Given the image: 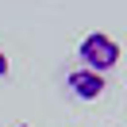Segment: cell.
Returning a JSON list of instances; mask_svg holds the SVG:
<instances>
[{"label":"cell","mask_w":127,"mask_h":127,"mask_svg":"<svg viewBox=\"0 0 127 127\" xmlns=\"http://www.w3.org/2000/svg\"><path fill=\"white\" fill-rule=\"evenodd\" d=\"M8 69H12V62H8V50H4V46H0V81H4V77H8Z\"/></svg>","instance_id":"obj_3"},{"label":"cell","mask_w":127,"mask_h":127,"mask_svg":"<svg viewBox=\"0 0 127 127\" xmlns=\"http://www.w3.org/2000/svg\"><path fill=\"white\" fill-rule=\"evenodd\" d=\"M77 65L108 77L119 65V42L112 39V35H104V31H89L85 39L77 42Z\"/></svg>","instance_id":"obj_1"},{"label":"cell","mask_w":127,"mask_h":127,"mask_svg":"<svg viewBox=\"0 0 127 127\" xmlns=\"http://www.w3.org/2000/svg\"><path fill=\"white\" fill-rule=\"evenodd\" d=\"M62 89L69 100H81V104H93L104 96V89H108V77H100V73L93 69H81V65H73L69 73L62 77Z\"/></svg>","instance_id":"obj_2"},{"label":"cell","mask_w":127,"mask_h":127,"mask_svg":"<svg viewBox=\"0 0 127 127\" xmlns=\"http://www.w3.org/2000/svg\"><path fill=\"white\" fill-rule=\"evenodd\" d=\"M12 127H31V123H12Z\"/></svg>","instance_id":"obj_4"}]
</instances>
